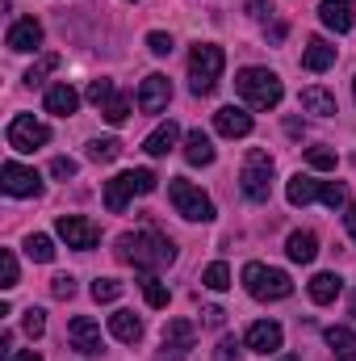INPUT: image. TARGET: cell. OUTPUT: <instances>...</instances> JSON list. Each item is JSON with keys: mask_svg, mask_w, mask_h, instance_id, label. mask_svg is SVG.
I'll use <instances>...</instances> for the list:
<instances>
[{"mask_svg": "<svg viewBox=\"0 0 356 361\" xmlns=\"http://www.w3.org/2000/svg\"><path fill=\"white\" fill-rule=\"evenodd\" d=\"M0 185H4V193H13V197H38V193H42L38 173L25 169V164H17V160H4V169H0Z\"/></svg>", "mask_w": 356, "mask_h": 361, "instance_id": "obj_10", "label": "cell"}, {"mask_svg": "<svg viewBox=\"0 0 356 361\" xmlns=\"http://www.w3.org/2000/svg\"><path fill=\"white\" fill-rule=\"evenodd\" d=\"M25 257L38 261V265L55 261V244H51V235H30V240H25Z\"/></svg>", "mask_w": 356, "mask_h": 361, "instance_id": "obj_29", "label": "cell"}, {"mask_svg": "<svg viewBox=\"0 0 356 361\" xmlns=\"http://www.w3.org/2000/svg\"><path fill=\"white\" fill-rule=\"evenodd\" d=\"M8 51H17V55H25V51H38L42 47V25L34 21V17H21V21H13L8 25Z\"/></svg>", "mask_w": 356, "mask_h": 361, "instance_id": "obj_13", "label": "cell"}, {"mask_svg": "<svg viewBox=\"0 0 356 361\" xmlns=\"http://www.w3.org/2000/svg\"><path fill=\"white\" fill-rule=\"evenodd\" d=\"M331 63H336V47L327 38H310L306 51H302V68L306 72H327Z\"/></svg>", "mask_w": 356, "mask_h": 361, "instance_id": "obj_17", "label": "cell"}, {"mask_svg": "<svg viewBox=\"0 0 356 361\" xmlns=\"http://www.w3.org/2000/svg\"><path fill=\"white\" fill-rule=\"evenodd\" d=\"M151 189H155V173H151V169L117 173L113 180H105V210H109V214H122L134 193H151Z\"/></svg>", "mask_w": 356, "mask_h": 361, "instance_id": "obj_5", "label": "cell"}, {"mask_svg": "<svg viewBox=\"0 0 356 361\" xmlns=\"http://www.w3.org/2000/svg\"><path fill=\"white\" fill-rule=\"evenodd\" d=\"M55 68H59V55H42V59L25 72V85H42V76H46V72H55Z\"/></svg>", "mask_w": 356, "mask_h": 361, "instance_id": "obj_35", "label": "cell"}, {"mask_svg": "<svg viewBox=\"0 0 356 361\" xmlns=\"http://www.w3.org/2000/svg\"><path fill=\"white\" fill-rule=\"evenodd\" d=\"M92 298H96V302H117V298H122V281L96 277V281H92Z\"/></svg>", "mask_w": 356, "mask_h": 361, "instance_id": "obj_33", "label": "cell"}, {"mask_svg": "<svg viewBox=\"0 0 356 361\" xmlns=\"http://www.w3.org/2000/svg\"><path fill=\"white\" fill-rule=\"evenodd\" d=\"M184 160H189V164H197V169L214 164V143H210V135H205V130H189V135H184Z\"/></svg>", "mask_w": 356, "mask_h": 361, "instance_id": "obj_18", "label": "cell"}, {"mask_svg": "<svg viewBox=\"0 0 356 361\" xmlns=\"http://www.w3.org/2000/svg\"><path fill=\"white\" fill-rule=\"evenodd\" d=\"M55 231H59V240H68V248H80V252L96 248V240H101L96 223H89L84 214H59Z\"/></svg>", "mask_w": 356, "mask_h": 361, "instance_id": "obj_9", "label": "cell"}, {"mask_svg": "<svg viewBox=\"0 0 356 361\" xmlns=\"http://www.w3.org/2000/svg\"><path fill=\"white\" fill-rule=\"evenodd\" d=\"M285 252H289V261L310 265V261L319 257V240H314V231H293V235L285 240Z\"/></svg>", "mask_w": 356, "mask_h": 361, "instance_id": "obj_21", "label": "cell"}, {"mask_svg": "<svg viewBox=\"0 0 356 361\" xmlns=\"http://www.w3.org/2000/svg\"><path fill=\"white\" fill-rule=\"evenodd\" d=\"M352 92H356V80H352Z\"/></svg>", "mask_w": 356, "mask_h": 361, "instance_id": "obj_50", "label": "cell"}, {"mask_svg": "<svg viewBox=\"0 0 356 361\" xmlns=\"http://www.w3.org/2000/svg\"><path fill=\"white\" fill-rule=\"evenodd\" d=\"M76 109H80V92L72 89V85H55V89H46V114L72 118Z\"/></svg>", "mask_w": 356, "mask_h": 361, "instance_id": "obj_20", "label": "cell"}, {"mask_svg": "<svg viewBox=\"0 0 356 361\" xmlns=\"http://www.w3.org/2000/svg\"><path fill=\"white\" fill-rule=\"evenodd\" d=\"M302 109L306 114H319V118H331L336 114V97L327 89H302Z\"/></svg>", "mask_w": 356, "mask_h": 361, "instance_id": "obj_27", "label": "cell"}, {"mask_svg": "<svg viewBox=\"0 0 356 361\" xmlns=\"http://www.w3.org/2000/svg\"><path fill=\"white\" fill-rule=\"evenodd\" d=\"M4 139H8V147H13V152H38L42 143H51V130H46L34 114H17V118L8 122Z\"/></svg>", "mask_w": 356, "mask_h": 361, "instance_id": "obj_7", "label": "cell"}, {"mask_svg": "<svg viewBox=\"0 0 356 361\" xmlns=\"http://www.w3.org/2000/svg\"><path fill=\"white\" fill-rule=\"evenodd\" d=\"M117 257L143 273H160L177 261V248H172V240H164L155 231H126L117 240Z\"/></svg>", "mask_w": 356, "mask_h": 361, "instance_id": "obj_1", "label": "cell"}, {"mask_svg": "<svg viewBox=\"0 0 356 361\" xmlns=\"http://www.w3.org/2000/svg\"><path fill=\"white\" fill-rule=\"evenodd\" d=\"M319 202H323V206H331V210H340V206L348 202L344 180H323V185H319Z\"/></svg>", "mask_w": 356, "mask_h": 361, "instance_id": "obj_30", "label": "cell"}, {"mask_svg": "<svg viewBox=\"0 0 356 361\" xmlns=\"http://www.w3.org/2000/svg\"><path fill=\"white\" fill-rule=\"evenodd\" d=\"M281 361H298V357H281Z\"/></svg>", "mask_w": 356, "mask_h": 361, "instance_id": "obj_49", "label": "cell"}, {"mask_svg": "<svg viewBox=\"0 0 356 361\" xmlns=\"http://www.w3.org/2000/svg\"><path fill=\"white\" fill-rule=\"evenodd\" d=\"M218 361H235V341H222V349H218Z\"/></svg>", "mask_w": 356, "mask_h": 361, "instance_id": "obj_44", "label": "cell"}, {"mask_svg": "<svg viewBox=\"0 0 356 361\" xmlns=\"http://www.w3.org/2000/svg\"><path fill=\"white\" fill-rule=\"evenodd\" d=\"M51 294H55V298H72V294H76V277H72V273H59V277L51 281Z\"/></svg>", "mask_w": 356, "mask_h": 361, "instance_id": "obj_42", "label": "cell"}, {"mask_svg": "<svg viewBox=\"0 0 356 361\" xmlns=\"http://www.w3.org/2000/svg\"><path fill=\"white\" fill-rule=\"evenodd\" d=\"M306 290H310V298H314L319 307H327V302H336V298H340V290H344V277H340V273H314Z\"/></svg>", "mask_w": 356, "mask_h": 361, "instance_id": "obj_19", "label": "cell"}, {"mask_svg": "<svg viewBox=\"0 0 356 361\" xmlns=\"http://www.w3.org/2000/svg\"><path fill=\"white\" fill-rule=\"evenodd\" d=\"M214 126H218V135H227V139H243V135H252V114L239 109V105H222V109L214 114Z\"/></svg>", "mask_w": 356, "mask_h": 361, "instance_id": "obj_15", "label": "cell"}, {"mask_svg": "<svg viewBox=\"0 0 356 361\" xmlns=\"http://www.w3.org/2000/svg\"><path fill=\"white\" fill-rule=\"evenodd\" d=\"M168 197H172L177 214H180V219H189V223H210V219H214V202H210L193 180L172 177V180H168Z\"/></svg>", "mask_w": 356, "mask_h": 361, "instance_id": "obj_6", "label": "cell"}, {"mask_svg": "<svg viewBox=\"0 0 356 361\" xmlns=\"http://www.w3.org/2000/svg\"><path fill=\"white\" fill-rule=\"evenodd\" d=\"M177 139H180L177 122H164V126H155V130L143 139V152H147V156H168V152L177 147Z\"/></svg>", "mask_w": 356, "mask_h": 361, "instance_id": "obj_23", "label": "cell"}, {"mask_svg": "<svg viewBox=\"0 0 356 361\" xmlns=\"http://www.w3.org/2000/svg\"><path fill=\"white\" fill-rule=\"evenodd\" d=\"M109 332H113L122 345H134V341L143 336V319H139L134 311H113V315H109Z\"/></svg>", "mask_w": 356, "mask_h": 361, "instance_id": "obj_22", "label": "cell"}, {"mask_svg": "<svg viewBox=\"0 0 356 361\" xmlns=\"http://www.w3.org/2000/svg\"><path fill=\"white\" fill-rule=\"evenodd\" d=\"M197 345V328L189 324V319H172L168 328H164V349H180V353H189Z\"/></svg>", "mask_w": 356, "mask_h": 361, "instance_id": "obj_24", "label": "cell"}, {"mask_svg": "<svg viewBox=\"0 0 356 361\" xmlns=\"http://www.w3.org/2000/svg\"><path fill=\"white\" fill-rule=\"evenodd\" d=\"M248 13H252V17H268L272 4H268V0H248Z\"/></svg>", "mask_w": 356, "mask_h": 361, "instance_id": "obj_43", "label": "cell"}, {"mask_svg": "<svg viewBox=\"0 0 356 361\" xmlns=\"http://www.w3.org/2000/svg\"><path fill=\"white\" fill-rule=\"evenodd\" d=\"M201 286H210V290H227V286H231V269H227L222 261H214L210 269L201 273Z\"/></svg>", "mask_w": 356, "mask_h": 361, "instance_id": "obj_34", "label": "cell"}, {"mask_svg": "<svg viewBox=\"0 0 356 361\" xmlns=\"http://www.w3.org/2000/svg\"><path fill=\"white\" fill-rule=\"evenodd\" d=\"M281 341H285V332H281L276 319H256V324L248 328V336H243V345H248L252 353H265V357L281 349Z\"/></svg>", "mask_w": 356, "mask_h": 361, "instance_id": "obj_12", "label": "cell"}, {"mask_svg": "<svg viewBox=\"0 0 356 361\" xmlns=\"http://www.w3.org/2000/svg\"><path fill=\"white\" fill-rule=\"evenodd\" d=\"M89 101H92V105L113 101V80H105V76H101V80H92V85H89Z\"/></svg>", "mask_w": 356, "mask_h": 361, "instance_id": "obj_39", "label": "cell"}, {"mask_svg": "<svg viewBox=\"0 0 356 361\" xmlns=\"http://www.w3.org/2000/svg\"><path fill=\"white\" fill-rule=\"evenodd\" d=\"M168 101H172V85H168V76L155 72V76L143 80V89H139V109H143V114H160Z\"/></svg>", "mask_w": 356, "mask_h": 361, "instance_id": "obj_14", "label": "cell"}, {"mask_svg": "<svg viewBox=\"0 0 356 361\" xmlns=\"http://www.w3.org/2000/svg\"><path fill=\"white\" fill-rule=\"evenodd\" d=\"M155 361H180V349H172V353H160Z\"/></svg>", "mask_w": 356, "mask_h": 361, "instance_id": "obj_47", "label": "cell"}, {"mask_svg": "<svg viewBox=\"0 0 356 361\" xmlns=\"http://www.w3.org/2000/svg\"><path fill=\"white\" fill-rule=\"evenodd\" d=\"M348 235H352V240H356V202H352V206H348Z\"/></svg>", "mask_w": 356, "mask_h": 361, "instance_id": "obj_45", "label": "cell"}, {"mask_svg": "<svg viewBox=\"0 0 356 361\" xmlns=\"http://www.w3.org/2000/svg\"><path fill=\"white\" fill-rule=\"evenodd\" d=\"M352 8H356V0H323V4H319V17H323L327 30L348 34V30H352Z\"/></svg>", "mask_w": 356, "mask_h": 361, "instance_id": "obj_16", "label": "cell"}, {"mask_svg": "<svg viewBox=\"0 0 356 361\" xmlns=\"http://www.w3.org/2000/svg\"><path fill=\"white\" fill-rule=\"evenodd\" d=\"M51 177L72 180L76 177V160H72V156H55V160H51Z\"/></svg>", "mask_w": 356, "mask_h": 361, "instance_id": "obj_40", "label": "cell"}, {"mask_svg": "<svg viewBox=\"0 0 356 361\" xmlns=\"http://www.w3.org/2000/svg\"><path fill=\"white\" fill-rule=\"evenodd\" d=\"M243 286H248V294L260 298V302H281V298L293 294L289 273L285 269H268V265H260V261H248V265H243Z\"/></svg>", "mask_w": 356, "mask_h": 361, "instance_id": "obj_4", "label": "cell"}, {"mask_svg": "<svg viewBox=\"0 0 356 361\" xmlns=\"http://www.w3.org/2000/svg\"><path fill=\"white\" fill-rule=\"evenodd\" d=\"M21 328H25V336H42V332H46V311L30 307V311H25V319H21Z\"/></svg>", "mask_w": 356, "mask_h": 361, "instance_id": "obj_37", "label": "cell"}, {"mask_svg": "<svg viewBox=\"0 0 356 361\" xmlns=\"http://www.w3.org/2000/svg\"><path fill=\"white\" fill-rule=\"evenodd\" d=\"M101 114H105V122H109V126H122V122L130 118V97H113V101H105V105H101Z\"/></svg>", "mask_w": 356, "mask_h": 361, "instance_id": "obj_31", "label": "cell"}, {"mask_svg": "<svg viewBox=\"0 0 356 361\" xmlns=\"http://www.w3.org/2000/svg\"><path fill=\"white\" fill-rule=\"evenodd\" d=\"M327 345H331L336 361H356V332H348V328H327Z\"/></svg>", "mask_w": 356, "mask_h": 361, "instance_id": "obj_26", "label": "cell"}, {"mask_svg": "<svg viewBox=\"0 0 356 361\" xmlns=\"http://www.w3.org/2000/svg\"><path fill=\"white\" fill-rule=\"evenodd\" d=\"M306 160H310V169H323V173L336 169V152H331V147H310Z\"/></svg>", "mask_w": 356, "mask_h": 361, "instance_id": "obj_38", "label": "cell"}, {"mask_svg": "<svg viewBox=\"0 0 356 361\" xmlns=\"http://www.w3.org/2000/svg\"><path fill=\"white\" fill-rule=\"evenodd\" d=\"M222 68H227L222 47H214V42H197L193 55H189V85H193V92H197V97L214 92L218 76H222Z\"/></svg>", "mask_w": 356, "mask_h": 361, "instance_id": "obj_3", "label": "cell"}, {"mask_svg": "<svg viewBox=\"0 0 356 361\" xmlns=\"http://www.w3.org/2000/svg\"><path fill=\"white\" fill-rule=\"evenodd\" d=\"M235 89H239V97H243L252 109H276L281 97H285L281 76L268 72V68H243V72L235 76Z\"/></svg>", "mask_w": 356, "mask_h": 361, "instance_id": "obj_2", "label": "cell"}, {"mask_svg": "<svg viewBox=\"0 0 356 361\" xmlns=\"http://www.w3.org/2000/svg\"><path fill=\"white\" fill-rule=\"evenodd\" d=\"M122 156V143L117 139H92L89 143V160H96V164H113Z\"/></svg>", "mask_w": 356, "mask_h": 361, "instance_id": "obj_28", "label": "cell"}, {"mask_svg": "<svg viewBox=\"0 0 356 361\" xmlns=\"http://www.w3.org/2000/svg\"><path fill=\"white\" fill-rule=\"evenodd\" d=\"M0 286H4V290H13V286H17V257H13L8 248L0 252Z\"/></svg>", "mask_w": 356, "mask_h": 361, "instance_id": "obj_36", "label": "cell"}, {"mask_svg": "<svg viewBox=\"0 0 356 361\" xmlns=\"http://www.w3.org/2000/svg\"><path fill=\"white\" fill-rule=\"evenodd\" d=\"M68 341H72L80 353H89V357H101V349H105L101 328H96V319H89V315H76V319L68 324Z\"/></svg>", "mask_w": 356, "mask_h": 361, "instance_id": "obj_11", "label": "cell"}, {"mask_svg": "<svg viewBox=\"0 0 356 361\" xmlns=\"http://www.w3.org/2000/svg\"><path fill=\"white\" fill-rule=\"evenodd\" d=\"M319 185H323V180L306 177V173L289 177V185H285V197H289V206H306V202H314V197H319Z\"/></svg>", "mask_w": 356, "mask_h": 361, "instance_id": "obj_25", "label": "cell"}, {"mask_svg": "<svg viewBox=\"0 0 356 361\" xmlns=\"http://www.w3.org/2000/svg\"><path fill=\"white\" fill-rule=\"evenodd\" d=\"M239 185H243V193L252 202H268V189H272V160H268V152H252L248 156Z\"/></svg>", "mask_w": 356, "mask_h": 361, "instance_id": "obj_8", "label": "cell"}, {"mask_svg": "<svg viewBox=\"0 0 356 361\" xmlns=\"http://www.w3.org/2000/svg\"><path fill=\"white\" fill-rule=\"evenodd\" d=\"M352 315H356V294H352Z\"/></svg>", "mask_w": 356, "mask_h": 361, "instance_id": "obj_48", "label": "cell"}, {"mask_svg": "<svg viewBox=\"0 0 356 361\" xmlns=\"http://www.w3.org/2000/svg\"><path fill=\"white\" fill-rule=\"evenodd\" d=\"M143 298L147 307H168V286H160L155 273H143Z\"/></svg>", "mask_w": 356, "mask_h": 361, "instance_id": "obj_32", "label": "cell"}, {"mask_svg": "<svg viewBox=\"0 0 356 361\" xmlns=\"http://www.w3.org/2000/svg\"><path fill=\"white\" fill-rule=\"evenodd\" d=\"M147 51L151 55H172V34H160V30L147 34Z\"/></svg>", "mask_w": 356, "mask_h": 361, "instance_id": "obj_41", "label": "cell"}, {"mask_svg": "<svg viewBox=\"0 0 356 361\" xmlns=\"http://www.w3.org/2000/svg\"><path fill=\"white\" fill-rule=\"evenodd\" d=\"M13 361H42V357H38L34 349H21V353H17V357H13Z\"/></svg>", "mask_w": 356, "mask_h": 361, "instance_id": "obj_46", "label": "cell"}]
</instances>
